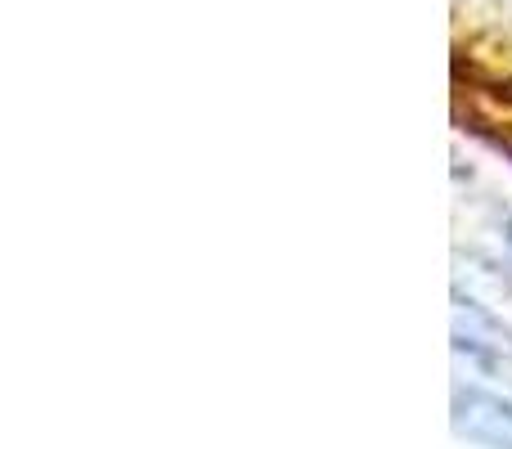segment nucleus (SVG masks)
I'll list each match as a JSON object with an SVG mask.
<instances>
[{"mask_svg": "<svg viewBox=\"0 0 512 449\" xmlns=\"http://www.w3.org/2000/svg\"><path fill=\"white\" fill-rule=\"evenodd\" d=\"M454 432L481 449H512V400L486 387L454 391Z\"/></svg>", "mask_w": 512, "mask_h": 449, "instance_id": "obj_1", "label": "nucleus"}, {"mask_svg": "<svg viewBox=\"0 0 512 449\" xmlns=\"http://www.w3.org/2000/svg\"><path fill=\"white\" fill-rule=\"evenodd\" d=\"M486 337H490V342L499 346V351H504V337H508V333H504V328H499V324H490V328H486ZM490 342H486V346H490ZM459 346H481V337H477V333H472V328H468V337L459 333Z\"/></svg>", "mask_w": 512, "mask_h": 449, "instance_id": "obj_2", "label": "nucleus"}, {"mask_svg": "<svg viewBox=\"0 0 512 449\" xmlns=\"http://www.w3.org/2000/svg\"><path fill=\"white\" fill-rule=\"evenodd\" d=\"M508 243H512V221H508Z\"/></svg>", "mask_w": 512, "mask_h": 449, "instance_id": "obj_3", "label": "nucleus"}]
</instances>
